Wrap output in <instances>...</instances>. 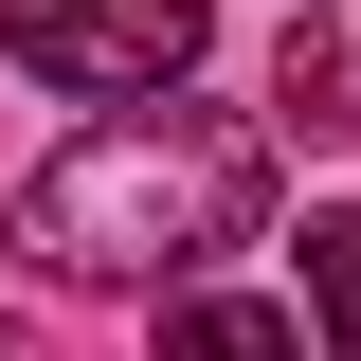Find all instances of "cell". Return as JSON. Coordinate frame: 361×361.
I'll list each match as a JSON object with an SVG mask.
<instances>
[{"instance_id": "obj_1", "label": "cell", "mask_w": 361, "mask_h": 361, "mask_svg": "<svg viewBox=\"0 0 361 361\" xmlns=\"http://www.w3.org/2000/svg\"><path fill=\"white\" fill-rule=\"evenodd\" d=\"M271 199V145L217 127V109H109L90 145H54L37 180H18V253L73 271V289H127V271L163 253H235Z\"/></svg>"}, {"instance_id": "obj_2", "label": "cell", "mask_w": 361, "mask_h": 361, "mask_svg": "<svg viewBox=\"0 0 361 361\" xmlns=\"http://www.w3.org/2000/svg\"><path fill=\"white\" fill-rule=\"evenodd\" d=\"M0 37H18V73H37V90H73V109H127V90L199 73L217 0H0Z\"/></svg>"}, {"instance_id": "obj_3", "label": "cell", "mask_w": 361, "mask_h": 361, "mask_svg": "<svg viewBox=\"0 0 361 361\" xmlns=\"http://www.w3.org/2000/svg\"><path fill=\"white\" fill-rule=\"evenodd\" d=\"M271 127H289V145H343V127H361V109H343V37H325V18L271 37Z\"/></svg>"}, {"instance_id": "obj_4", "label": "cell", "mask_w": 361, "mask_h": 361, "mask_svg": "<svg viewBox=\"0 0 361 361\" xmlns=\"http://www.w3.org/2000/svg\"><path fill=\"white\" fill-rule=\"evenodd\" d=\"M163 361H289V307H253V289H199V307H163Z\"/></svg>"}, {"instance_id": "obj_5", "label": "cell", "mask_w": 361, "mask_h": 361, "mask_svg": "<svg viewBox=\"0 0 361 361\" xmlns=\"http://www.w3.org/2000/svg\"><path fill=\"white\" fill-rule=\"evenodd\" d=\"M307 307H325V343L361 361V199H343V217H307Z\"/></svg>"}, {"instance_id": "obj_6", "label": "cell", "mask_w": 361, "mask_h": 361, "mask_svg": "<svg viewBox=\"0 0 361 361\" xmlns=\"http://www.w3.org/2000/svg\"><path fill=\"white\" fill-rule=\"evenodd\" d=\"M0 361H18V325H0Z\"/></svg>"}]
</instances>
